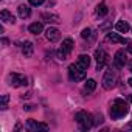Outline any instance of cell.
Instances as JSON below:
<instances>
[{
    "label": "cell",
    "instance_id": "cell-31",
    "mask_svg": "<svg viewBox=\"0 0 132 132\" xmlns=\"http://www.w3.org/2000/svg\"><path fill=\"white\" fill-rule=\"evenodd\" d=\"M130 30H132V28H130Z\"/></svg>",
    "mask_w": 132,
    "mask_h": 132
},
{
    "label": "cell",
    "instance_id": "cell-21",
    "mask_svg": "<svg viewBox=\"0 0 132 132\" xmlns=\"http://www.w3.org/2000/svg\"><path fill=\"white\" fill-rule=\"evenodd\" d=\"M107 6H106V3H100L98 5V8H96V14L100 16V17H103V16H106L107 14Z\"/></svg>",
    "mask_w": 132,
    "mask_h": 132
},
{
    "label": "cell",
    "instance_id": "cell-12",
    "mask_svg": "<svg viewBox=\"0 0 132 132\" xmlns=\"http://www.w3.org/2000/svg\"><path fill=\"white\" fill-rule=\"evenodd\" d=\"M42 20H45L47 23H59L61 17L57 14H51V13H44L42 14Z\"/></svg>",
    "mask_w": 132,
    "mask_h": 132
},
{
    "label": "cell",
    "instance_id": "cell-4",
    "mask_svg": "<svg viewBox=\"0 0 132 132\" xmlns=\"http://www.w3.org/2000/svg\"><path fill=\"white\" fill-rule=\"evenodd\" d=\"M69 78L72 81H75V82L82 81L86 78V69H82L81 65H78V64H72L69 67Z\"/></svg>",
    "mask_w": 132,
    "mask_h": 132
},
{
    "label": "cell",
    "instance_id": "cell-28",
    "mask_svg": "<svg viewBox=\"0 0 132 132\" xmlns=\"http://www.w3.org/2000/svg\"><path fill=\"white\" fill-rule=\"evenodd\" d=\"M127 82H129V86H130V87H132V78H130V79H129V81H127Z\"/></svg>",
    "mask_w": 132,
    "mask_h": 132
},
{
    "label": "cell",
    "instance_id": "cell-24",
    "mask_svg": "<svg viewBox=\"0 0 132 132\" xmlns=\"http://www.w3.org/2000/svg\"><path fill=\"white\" fill-rule=\"evenodd\" d=\"M93 121H95V124L103 123V115H96V120H93Z\"/></svg>",
    "mask_w": 132,
    "mask_h": 132
},
{
    "label": "cell",
    "instance_id": "cell-14",
    "mask_svg": "<svg viewBox=\"0 0 132 132\" xmlns=\"http://www.w3.org/2000/svg\"><path fill=\"white\" fill-rule=\"evenodd\" d=\"M28 31H30L31 34H40V33L44 31V25H42L40 22H34V23H31V25L28 27Z\"/></svg>",
    "mask_w": 132,
    "mask_h": 132
},
{
    "label": "cell",
    "instance_id": "cell-19",
    "mask_svg": "<svg viewBox=\"0 0 132 132\" xmlns=\"http://www.w3.org/2000/svg\"><path fill=\"white\" fill-rule=\"evenodd\" d=\"M81 36H82V39H86V40H93V39H95V33H93L90 28H84L82 33H81Z\"/></svg>",
    "mask_w": 132,
    "mask_h": 132
},
{
    "label": "cell",
    "instance_id": "cell-26",
    "mask_svg": "<svg viewBox=\"0 0 132 132\" xmlns=\"http://www.w3.org/2000/svg\"><path fill=\"white\" fill-rule=\"evenodd\" d=\"M127 51L132 54V42H129V45H127Z\"/></svg>",
    "mask_w": 132,
    "mask_h": 132
},
{
    "label": "cell",
    "instance_id": "cell-18",
    "mask_svg": "<svg viewBox=\"0 0 132 132\" xmlns=\"http://www.w3.org/2000/svg\"><path fill=\"white\" fill-rule=\"evenodd\" d=\"M115 28H117V31H120V33H127V31H129V23H127L126 20H118L117 25H115Z\"/></svg>",
    "mask_w": 132,
    "mask_h": 132
},
{
    "label": "cell",
    "instance_id": "cell-6",
    "mask_svg": "<svg viewBox=\"0 0 132 132\" xmlns=\"http://www.w3.org/2000/svg\"><path fill=\"white\" fill-rule=\"evenodd\" d=\"M95 59H96V70H101L104 65L107 64V61H109V54L103 48H98L95 51Z\"/></svg>",
    "mask_w": 132,
    "mask_h": 132
},
{
    "label": "cell",
    "instance_id": "cell-10",
    "mask_svg": "<svg viewBox=\"0 0 132 132\" xmlns=\"http://www.w3.org/2000/svg\"><path fill=\"white\" fill-rule=\"evenodd\" d=\"M45 36H47V39L50 40V42H57L59 39H61V31L57 30V28H48L47 31H45Z\"/></svg>",
    "mask_w": 132,
    "mask_h": 132
},
{
    "label": "cell",
    "instance_id": "cell-11",
    "mask_svg": "<svg viewBox=\"0 0 132 132\" xmlns=\"http://www.w3.org/2000/svg\"><path fill=\"white\" fill-rule=\"evenodd\" d=\"M107 40L112 42V44H129V42H130L129 39H124V37H121L118 33H112V31L107 34Z\"/></svg>",
    "mask_w": 132,
    "mask_h": 132
},
{
    "label": "cell",
    "instance_id": "cell-16",
    "mask_svg": "<svg viewBox=\"0 0 132 132\" xmlns=\"http://www.w3.org/2000/svg\"><path fill=\"white\" fill-rule=\"evenodd\" d=\"M22 53L25 54V57H30V56L33 54V44L28 42V40H25V42L22 44Z\"/></svg>",
    "mask_w": 132,
    "mask_h": 132
},
{
    "label": "cell",
    "instance_id": "cell-3",
    "mask_svg": "<svg viewBox=\"0 0 132 132\" xmlns=\"http://www.w3.org/2000/svg\"><path fill=\"white\" fill-rule=\"evenodd\" d=\"M73 40L70 39V37H67V39H64L62 40V45H61V48L57 50V53H56V56H57V59H61V61H65L69 57V54L72 53V50H73Z\"/></svg>",
    "mask_w": 132,
    "mask_h": 132
},
{
    "label": "cell",
    "instance_id": "cell-7",
    "mask_svg": "<svg viewBox=\"0 0 132 132\" xmlns=\"http://www.w3.org/2000/svg\"><path fill=\"white\" fill-rule=\"evenodd\" d=\"M8 79H10V84L13 86V87H23V86H27L28 82V79H27V76H23V75H19V73H11L10 76H8Z\"/></svg>",
    "mask_w": 132,
    "mask_h": 132
},
{
    "label": "cell",
    "instance_id": "cell-20",
    "mask_svg": "<svg viewBox=\"0 0 132 132\" xmlns=\"http://www.w3.org/2000/svg\"><path fill=\"white\" fill-rule=\"evenodd\" d=\"M95 87H96V81H95V79H87V81H86V84H84V90H86V92H89V93H90V92H93V90H95Z\"/></svg>",
    "mask_w": 132,
    "mask_h": 132
},
{
    "label": "cell",
    "instance_id": "cell-22",
    "mask_svg": "<svg viewBox=\"0 0 132 132\" xmlns=\"http://www.w3.org/2000/svg\"><path fill=\"white\" fill-rule=\"evenodd\" d=\"M8 101H10V96L8 95H2V104H0V109L5 110L8 107Z\"/></svg>",
    "mask_w": 132,
    "mask_h": 132
},
{
    "label": "cell",
    "instance_id": "cell-1",
    "mask_svg": "<svg viewBox=\"0 0 132 132\" xmlns=\"http://www.w3.org/2000/svg\"><path fill=\"white\" fill-rule=\"evenodd\" d=\"M126 113H129V106L124 100L121 98H117L113 103H112V107H110V117L112 120H120L123 118Z\"/></svg>",
    "mask_w": 132,
    "mask_h": 132
},
{
    "label": "cell",
    "instance_id": "cell-25",
    "mask_svg": "<svg viewBox=\"0 0 132 132\" xmlns=\"http://www.w3.org/2000/svg\"><path fill=\"white\" fill-rule=\"evenodd\" d=\"M109 27H110V22H107V23H104V25H101V27H100V30H103V31H104V30H107Z\"/></svg>",
    "mask_w": 132,
    "mask_h": 132
},
{
    "label": "cell",
    "instance_id": "cell-5",
    "mask_svg": "<svg viewBox=\"0 0 132 132\" xmlns=\"http://www.w3.org/2000/svg\"><path fill=\"white\" fill-rule=\"evenodd\" d=\"M115 84H117V75H115V72H113L112 69H109V70L104 73V78H103V87H104L106 90H110V89L115 87Z\"/></svg>",
    "mask_w": 132,
    "mask_h": 132
},
{
    "label": "cell",
    "instance_id": "cell-17",
    "mask_svg": "<svg viewBox=\"0 0 132 132\" xmlns=\"http://www.w3.org/2000/svg\"><path fill=\"white\" fill-rule=\"evenodd\" d=\"M17 11H19V16H20L22 19H27V17H30V14H31V10H30L27 5H20V6L17 8Z\"/></svg>",
    "mask_w": 132,
    "mask_h": 132
},
{
    "label": "cell",
    "instance_id": "cell-13",
    "mask_svg": "<svg viewBox=\"0 0 132 132\" xmlns=\"http://www.w3.org/2000/svg\"><path fill=\"white\" fill-rule=\"evenodd\" d=\"M0 19H2V22H5V23H14L16 22V17L6 10H3L2 13H0Z\"/></svg>",
    "mask_w": 132,
    "mask_h": 132
},
{
    "label": "cell",
    "instance_id": "cell-30",
    "mask_svg": "<svg viewBox=\"0 0 132 132\" xmlns=\"http://www.w3.org/2000/svg\"><path fill=\"white\" fill-rule=\"evenodd\" d=\"M130 72H132V65H130Z\"/></svg>",
    "mask_w": 132,
    "mask_h": 132
},
{
    "label": "cell",
    "instance_id": "cell-27",
    "mask_svg": "<svg viewBox=\"0 0 132 132\" xmlns=\"http://www.w3.org/2000/svg\"><path fill=\"white\" fill-rule=\"evenodd\" d=\"M126 129H132V123H129V124H126Z\"/></svg>",
    "mask_w": 132,
    "mask_h": 132
},
{
    "label": "cell",
    "instance_id": "cell-29",
    "mask_svg": "<svg viewBox=\"0 0 132 132\" xmlns=\"http://www.w3.org/2000/svg\"><path fill=\"white\" fill-rule=\"evenodd\" d=\"M129 98H130V103H132V93H130V95H129Z\"/></svg>",
    "mask_w": 132,
    "mask_h": 132
},
{
    "label": "cell",
    "instance_id": "cell-9",
    "mask_svg": "<svg viewBox=\"0 0 132 132\" xmlns=\"http://www.w3.org/2000/svg\"><path fill=\"white\" fill-rule=\"evenodd\" d=\"M27 127L33 132H39V130H48V126L45 123H37L34 120H28L27 121Z\"/></svg>",
    "mask_w": 132,
    "mask_h": 132
},
{
    "label": "cell",
    "instance_id": "cell-23",
    "mask_svg": "<svg viewBox=\"0 0 132 132\" xmlns=\"http://www.w3.org/2000/svg\"><path fill=\"white\" fill-rule=\"evenodd\" d=\"M44 2H45V0H30V3L34 5V6H39V5H42Z\"/></svg>",
    "mask_w": 132,
    "mask_h": 132
},
{
    "label": "cell",
    "instance_id": "cell-15",
    "mask_svg": "<svg viewBox=\"0 0 132 132\" xmlns=\"http://www.w3.org/2000/svg\"><path fill=\"white\" fill-rule=\"evenodd\" d=\"M78 65H81L82 69H89V65H90V56H87V54H81L79 57H78V62H76Z\"/></svg>",
    "mask_w": 132,
    "mask_h": 132
},
{
    "label": "cell",
    "instance_id": "cell-8",
    "mask_svg": "<svg viewBox=\"0 0 132 132\" xmlns=\"http://www.w3.org/2000/svg\"><path fill=\"white\" fill-rule=\"evenodd\" d=\"M126 53H124V50H118L117 53H115V57H113V65L117 69H123L124 65H126Z\"/></svg>",
    "mask_w": 132,
    "mask_h": 132
},
{
    "label": "cell",
    "instance_id": "cell-2",
    "mask_svg": "<svg viewBox=\"0 0 132 132\" xmlns=\"http://www.w3.org/2000/svg\"><path fill=\"white\" fill-rule=\"evenodd\" d=\"M75 120H76V123L79 124V127L82 129V130H89L93 124H95V121H93V117L89 113V112H86V110H81V112H78L76 115H75Z\"/></svg>",
    "mask_w": 132,
    "mask_h": 132
}]
</instances>
